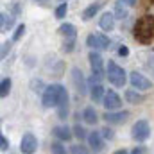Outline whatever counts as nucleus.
<instances>
[{
	"instance_id": "1",
	"label": "nucleus",
	"mask_w": 154,
	"mask_h": 154,
	"mask_svg": "<svg viewBox=\"0 0 154 154\" xmlns=\"http://www.w3.org/2000/svg\"><path fill=\"white\" fill-rule=\"evenodd\" d=\"M152 31H154V20L152 18H142L134 25V38L138 39L140 43L147 45V43H151V39L154 36Z\"/></svg>"
},
{
	"instance_id": "2",
	"label": "nucleus",
	"mask_w": 154,
	"mask_h": 154,
	"mask_svg": "<svg viewBox=\"0 0 154 154\" xmlns=\"http://www.w3.org/2000/svg\"><path fill=\"white\" fill-rule=\"evenodd\" d=\"M63 90H65V88H63L61 84H50V86H47L45 91H43V95H41L43 106H45V108H56L57 102H59V99H61Z\"/></svg>"
},
{
	"instance_id": "3",
	"label": "nucleus",
	"mask_w": 154,
	"mask_h": 154,
	"mask_svg": "<svg viewBox=\"0 0 154 154\" xmlns=\"http://www.w3.org/2000/svg\"><path fill=\"white\" fill-rule=\"evenodd\" d=\"M108 79L109 82L116 86V88H122L127 81V75H125V70L122 66H118L115 61H109L108 63Z\"/></svg>"
},
{
	"instance_id": "4",
	"label": "nucleus",
	"mask_w": 154,
	"mask_h": 154,
	"mask_svg": "<svg viewBox=\"0 0 154 154\" xmlns=\"http://www.w3.org/2000/svg\"><path fill=\"white\" fill-rule=\"evenodd\" d=\"M133 138L136 142H145L151 134V127H149V122L147 120H138L134 125H133Z\"/></svg>"
},
{
	"instance_id": "5",
	"label": "nucleus",
	"mask_w": 154,
	"mask_h": 154,
	"mask_svg": "<svg viewBox=\"0 0 154 154\" xmlns=\"http://www.w3.org/2000/svg\"><path fill=\"white\" fill-rule=\"evenodd\" d=\"M86 45L93 50H104L109 47V38L106 34H88Z\"/></svg>"
},
{
	"instance_id": "6",
	"label": "nucleus",
	"mask_w": 154,
	"mask_h": 154,
	"mask_svg": "<svg viewBox=\"0 0 154 154\" xmlns=\"http://www.w3.org/2000/svg\"><path fill=\"white\" fill-rule=\"evenodd\" d=\"M88 59H90L91 74H95V75H102V77H104V59H102V56H100L99 52L91 50V52H90V56H88Z\"/></svg>"
},
{
	"instance_id": "7",
	"label": "nucleus",
	"mask_w": 154,
	"mask_h": 154,
	"mask_svg": "<svg viewBox=\"0 0 154 154\" xmlns=\"http://www.w3.org/2000/svg\"><path fill=\"white\" fill-rule=\"evenodd\" d=\"M129 82L133 84V88L142 90V91H145V90H149V88H151V81L143 75V74L136 72V70L129 74Z\"/></svg>"
},
{
	"instance_id": "8",
	"label": "nucleus",
	"mask_w": 154,
	"mask_h": 154,
	"mask_svg": "<svg viewBox=\"0 0 154 154\" xmlns=\"http://www.w3.org/2000/svg\"><path fill=\"white\" fill-rule=\"evenodd\" d=\"M102 106L106 108V111H113V109H120V108H122V100H120V97L116 95V93L113 91V90H109V91H106V95H104Z\"/></svg>"
},
{
	"instance_id": "9",
	"label": "nucleus",
	"mask_w": 154,
	"mask_h": 154,
	"mask_svg": "<svg viewBox=\"0 0 154 154\" xmlns=\"http://www.w3.org/2000/svg\"><path fill=\"white\" fill-rule=\"evenodd\" d=\"M72 81H74V86H75L77 93H79V95H86V91H88V82H86V79H84L82 72H81L79 68H72Z\"/></svg>"
},
{
	"instance_id": "10",
	"label": "nucleus",
	"mask_w": 154,
	"mask_h": 154,
	"mask_svg": "<svg viewBox=\"0 0 154 154\" xmlns=\"http://www.w3.org/2000/svg\"><path fill=\"white\" fill-rule=\"evenodd\" d=\"M36 147H38L36 136H32L31 133L23 134V138H22V142H20V151H22L23 154H32L34 151H36Z\"/></svg>"
},
{
	"instance_id": "11",
	"label": "nucleus",
	"mask_w": 154,
	"mask_h": 154,
	"mask_svg": "<svg viewBox=\"0 0 154 154\" xmlns=\"http://www.w3.org/2000/svg\"><path fill=\"white\" fill-rule=\"evenodd\" d=\"M88 143H90L93 152H100L104 149V136H102V133L100 131H91L88 134Z\"/></svg>"
},
{
	"instance_id": "12",
	"label": "nucleus",
	"mask_w": 154,
	"mask_h": 154,
	"mask_svg": "<svg viewBox=\"0 0 154 154\" xmlns=\"http://www.w3.org/2000/svg\"><path fill=\"white\" fill-rule=\"evenodd\" d=\"M127 118H129V111H116V113L106 111V115H104V120L108 124H124Z\"/></svg>"
},
{
	"instance_id": "13",
	"label": "nucleus",
	"mask_w": 154,
	"mask_h": 154,
	"mask_svg": "<svg viewBox=\"0 0 154 154\" xmlns=\"http://www.w3.org/2000/svg\"><path fill=\"white\" fill-rule=\"evenodd\" d=\"M68 104H70V102H68V91L63 90L61 99H59V102H57V106H56L59 118H66V115H68Z\"/></svg>"
},
{
	"instance_id": "14",
	"label": "nucleus",
	"mask_w": 154,
	"mask_h": 154,
	"mask_svg": "<svg viewBox=\"0 0 154 154\" xmlns=\"http://www.w3.org/2000/svg\"><path fill=\"white\" fill-rule=\"evenodd\" d=\"M102 5H104V2H102V0H97V2H93V4H90V5L82 11V20H84V22L91 20V18L99 13V9H100Z\"/></svg>"
},
{
	"instance_id": "15",
	"label": "nucleus",
	"mask_w": 154,
	"mask_h": 154,
	"mask_svg": "<svg viewBox=\"0 0 154 154\" xmlns=\"http://www.w3.org/2000/svg\"><path fill=\"white\" fill-rule=\"evenodd\" d=\"M99 27L102 29V31H113V27H115V14L113 13H104L102 16H100V20H99Z\"/></svg>"
},
{
	"instance_id": "16",
	"label": "nucleus",
	"mask_w": 154,
	"mask_h": 154,
	"mask_svg": "<svg viewBox=\"0 0 154 154\" xmlns=\"http://www.w3.org/2000/svg\"><path fill=\"white\" fill-rule=\"evenodd\" d=\"M13 25H14V16L7 14V13H0V31L7 32Z\"/></svg>"
},
{
	"instance_id": "17",
	"label": "nucleus",
	"mask_w": 154,
	"mask_h": 154,
	"mask_svg": "<svg viewBox=\"0 0 154 154\" xmlns=\"http://www.w3.org/2000/svg\"><path fill=\"white\" fill-rule=\"evenodd\" d=\"M54 136H56L57 140H61V142L70 140V138H72L70 127H66V125H57V127H54Z\"/></svg>"
},
{
	"instance_id": "18",
	"label": "nucleus",
	"mask_w": 154,
	"mask_h": 154,
	"mask_svg": "<svg viewBox=\"0 0 154 154\" xmlns=\"http://www.w3.org/2000/svg\"><path fill=\"white\" fill-rule=\"evenodd\" d=\"M59 32H61V36L65 39H75V36H77L75 25H72V23H63L59 27Z\"/></svg>"
},
{
	"instance_id": "19",
	"label": "nucleus",
	"mask_w": 154,
	"mask_h": 154,
	"mask_svg": "<svg viewBox=\"0 0 154 154\" xmlns=\"http://www.w3.org/2000/svg\"><path fill=\"white\" fill-rule=\"evenodd\" d=\"M115 18L118 20H124V18H127V4H125V0H116L115 2Z\"/></svg>"
},
{
	"instance_id": "20",
	"label": "nucleus",
	"mask_w": 154,
	"mask_h": 154,
	"mask_svg": "<svg viewBox=\"0 0 154 154\" xmlns=\"http://www.w3.org/2000/svg\"><path fill=\"white\" fill-rule=\"evenodd\" d=\"M82 120L86 122V124H97V120H99V115H97V111L91 108V106H88V108H84V111H82Z\"/></svg>"
},
{
	"instance_id": "21",
	"label": "nucleus",
	"mask_w": 154,
	"mask_h": 154,
	"mask_svg": "<svg viewBox=\"0 0 154 154\" xmlns=\"http://www.w3.org/2000/svg\"><path fill=\"white\" fill-rule=\"evenodd\" d=\"M90 88H91V90H90L91 99H93L95 102H102V100H104V95H106L102 84H95V86H90Z\"/></svg>"
},
{
	"instance_id": "22",
	"label": "nucleus",
	"mask_w": 154,
	"mask_h": 154,
	"mask_svg": "<svg viewBox=\"0 0 154 154\" xmlns=\"http://www.w3.org/2000/svg\"><path fill=\"white\" fill-rule=\"evenodd\" d=\"M125 100L131 102V104H140V102L143 100V95L138 93L136 90H127V91H125Z\"/></svg>"
},
{
	"instance_id": "23",
	"label": "nucleus",
	"mask_w": 154,
	"mask_h": 154,
	"mask_svg": "<svg viewBox=\"0 0 154 154\" xmlns=\"http://www.w3.org/2000/svg\"><path fill=\"white\" fill-rule=\"evenodd\" d=\"M9 91H11V79L5 77V79H2V82H0V97L5 99V97L9 95Z\"/></svg>"
},
{
	"instance_id": "24",
	"label": "nucleus",
	"mask_w": 154,
	"mask_h": 154,
	"mask_svg": "<svg viewBox=\"0 0 154 154\" xmlns=\"http://www.w3.org/2000/svg\"><path fill=\"white\" fill-rule=\"evenodd\" d=\"M66 13H68V4L63 2V4H59L57 9H56V18H57V20H63V18L66 16Z\"/></svg>"
},
{
	"instance_id": "25",
	"label": "nucleus",
	"mask_w": 154,
	"mask_h": 154,
	"mask_svg": "<svg viewBox=\"0 0 154 154\" xmlns=\"http://www.w3.org/2000/svg\"><path fill=\"white\" fill-rule=\"evenodd\" d=\"M50 151H52V154H68L66 149H65V145L61 142H54L52 147H50Z\"/></svg>"
},
{
	"instance_id": "26",
	"label": "nucleus",
	"mask_w": 154,
	"mask_h": 154,
	"mask_svg": "<svg viewBox=\"0 0 154 154\" xmlns=\"http://www.w3.org/2000/svg\"><path fill=\"white\" fill-rule=\"evenodd\" d=\"M70 154H90V151H88L84 145H79V143H77V145H72V147H70Z\"/></svg>"
},
{
	"instance_id": "27",
	"label": "nucleus",
	"mask_w": 154,
	"mask_h": 154,
	"mask_svg": "<svg viewBox=\"0 0 154 154\" xmlns=\"http://www.w3.org/2000/svg\"><path fill=\"white\" fill-rule=\"evenodd\" d=\"M23 32H25V25H23V23H20V25L16 27L14 34H13V41H18V39L23 36Z\"/></svg>"
},
{
	"instance_id": "28",
	"label": "nucleus",
	"mask_w": 154,
	"mask_h": 154,
	"mask_svg": "<svg viewBox=\"0 0 154 154\" xmlns=\"http://www.w3.org/2000/svg\"><path fill=\"white\" fill-rule=\"evenodd\" d=\"M9 50H11V41L2 43V52H0V57H2V59H5V56L9 54Z\"/></svg>"
},
{
	"instance_id": "29",
	"label": "nucleus",
	"mask_w": 154,
	"mask_h": 154,
	"mask_svg": "<svg viewBox=\"0 0 154 154\" xmlns=\"http://www.w3.org/2000/svg\"><path fill=\"white\" fill-rule=\"evenodd\" d=\"M74 134H75L79 140H84V136H86V133H84V129L77 124V125H74Z\"/></svg>"
},
{
	"instance_id": "30",
	"label": "nucleus",
	"mask_w": 154,
	"mask_h": 154,
	"mask_svg": "<svg viewBox=\"0 0 154 154\" xmlns=\"http://www.w3.org/2000/svg\"><path fill=\"white\" fill-rule=\"evenodd\" d=\"M74 45H75V39H65L63 50H65V52H72V50H74Z\"/></svg>"
},
{
	"instance_id": "31",
	"label": "nucleus",
	"mask_w": 154,
	"mask_h": 154,
	"mask_svg": "<svg viewBox=\"0 0 154 154\" xmlns=\"http://www.w3.org/2000/svg\"><path fill=\"white\" fill-rule=\"evenodd\" d=\"M0 149H2V151H7V149H9V142H7V138H5L4 134L0 136Z\"/></svg>"
},
{
	"instance_id": "32",
	"label": "nucleus",
	"mask_w": 154,
	"mask_h": 154,
	"mask_svg": "<svg viewBox=\"0 0 154 154\" xmlns=\"http://www.w3.org/2000/svg\"><path fill=\"white\" fill-rule=\"evenodd\" d=\"M131 154H147V151H145V147L138 145L136 149H133V152H131Z\"/></svg>"
},
{
	"instance_id": "33",
	"label": "nucleus",
	"mask_w": 154,
	"mask_h": 154,
	"mask_svg": "<svg viewBox=\"0 0 154 154\" xmlns=\"http://www.w3.org/2000/svg\"><path fill=\"white\" fill-rule=\"evenodd\" d=\"M100 131H102V136H104V138H111V136H113L111 129H108V127H106V129H100Z\"/></svg>"
},
{
	"instance_id": "34",
	"label": "nucleus",
	"mask_w": 154,
	"mask_h": 154,
	"mask_svg": "<svg viewBox=\"0 0 154 154\" xmlns=\"http://www.w3.org/2000/svg\"><path fill=\"white\" fill-rule=\"evenodd\" d=\"M118 54H120V56H127V54H129V48H127V47H124V45H122V47H120V48H118Z\"/></svg>"
},
{
	"instance_id": "35",
	"label": "nucleus",
	"mask_w": 154,
	"mask_h": 154,
	"mask_svg": "<svg viewBox=\"0 0 154 154\" xmlns=\"http://www.w3.org/2000/svg\"><path fill=\"white\" fill-rule=\"evenodd\" d=\"M13 11H14V14H20V13H22V7H20L16 2H13Z\"/></svg>"
},
{
	"instance_id": "36",
	"label": "nucleus",
	"mask_w": 154,
	"mask_h": 154,
	"mask_svg": "<svg viewBox=\"0 0 154 154\" xmlns=\"http://www.w3.org/2000/svg\"><path fill=\"white\" fill-rule=\"evenodd\" d=\"M125 4H127L129 7H133V5H136V0H125Z\"/></svg>"
},
{
	"instance_id": "37",
	"label": "nucleus",
	"mask_w": 154,
	"mask_h": 154,
	"mask_svg": "<svg viewBox=\"0 0 154 154\" xmlns=\"http://www.w3.org/2000/svg\"><path fill=\"white\" fill-rule=\"evenodd\" d=\"M113 154H127V151H125V149H118V151H115Z\"/></svg>"
},
{
	"instance_id": "38",
	"label": "nucleus",
	"mask_w": 154,
	"mask_h": 154,
	"mask_svg": "<svg viewBox=\"0 0 154 154\" xmlns=\"http://www.w3.org/2000/svg\"><path fill=\"white\" fill-rule=\"evenodd\" d=\"M59 2H61V4H63V2H66V0H59Z\"/></svg>"
},
{
	"instance_id": "39",
	"label": "nucleus",
	"mask_w": 154,
	"mask_h": 154,
	"mask_svg": "<svg viewBox=\"0 0 154 154\" xmlns=\"http://www.w3.org/2000/svg\"><path fill=\"white\" fill-rule=\"evenodd\" d=\"M36 2H38V0H36Z\"/></svg>"
}]
</instances>
